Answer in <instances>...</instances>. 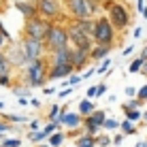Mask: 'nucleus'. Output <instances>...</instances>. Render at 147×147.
Wrapping results in <instances>:
<instances>
[{"instance_id": "6e6552de", "label": "nucleus", "mask_w": 147, "mask_h": 147, "mask_svg": "<svg viewBox=\"0 0 147 147\" xmlns=\"http://www.w3.org/2000/svg\"><path fill=\"white\" fill-rule=\"evenodd\" d=\"M66 32H68V45H73V47H79V49H92V45H94L92 36L83 34L73 22H70V19L66 22Z\"/></svg>"}, {"instance_id": "bb28decb", "label": "nucleus", "mask_w": 147, "mask_h": 147, "mask_svg": "<svg viewBox=\"0 0 147 147\" xmlns=\"http://www.w3.org/2000/svg\"><path fill=\"white\" fill-rule=\"evenodd\" d=\"M141 105H143V100H139L136 96H132V98H130L128 102H124V105H121V111H124V109H141Z\"/></svg>"}, {"instance_id": "4be33fe9", "label": "nucleus", "mask_w": 147, "mask_h": 147, "mask_svg": "<svg viewBox=\"0 0 147 147\" xmlns=\"http://www.w3.org/2000/svg\"><path fill=\"white\" fill-rule=\"evenodd\" d=\"M0 117L7 119L9 124H28V117H26V115H2V113H0Z\"/></svg>"}, {"instance_id": "72a5a7b5", "label": "nucleus", "mask_w": 147, "mask_h": 147, "mask_svg": "<svg viewBox=\"0 0 147 147\" xmlns=\"http://www.w3.org/2000/svg\"><path fill=\"white\" fill-rule=\"evenodd\" d=\"M136 98L139 100H143V102H147V85H143V88L136 92Z\"/></svg>"}, {"instance_id": "6e6d98bb", "label": "nucleus", "mask_w": 147, "mask_h": 147, "mask_svg": "<svg viewBox=\"0 0 147 147\" xmlns=\"http://www.w3.org/2000/svg\"><path fill=\"white\" fill-rule=\"evenodd\" d=\"M4 7V0H0V9H2Z\"/></svg>"}, {"instance_id": "1a4fd4ad", "label": "nucleus", "mask_w": 147, "mask_h": 147, "mask_svg": "<svg viewBox=\"0 0 147 147\" xmlns=\"http://www.w3.org/2000/svg\"><path fill=\"white\" fill-rule=\"evenodd\" d=\"M62 4H64V13H66V17L73 19V22L90 17V11H88L85 0H62ZM68 19H66V22H68Z\"/></svg>"}, {"instance_id": "49530a36", "label": "nucleus", "mask_w": 147, "mask_h": 147, "mask_svg": "<svg viewBox=\"0 0 147 147\" xmlns=\"http://www.w3.org/2000/svg\"><path fill=\"white\" fill-rule=\"evenodd\" d=\"M143 9H145V2H143V0H136V11L143 13Z\"/></svg>"}, {"instance_id": "37998d69", "label": "nucleus", "mask_w": 147, "mask_h": 147, "mask_svg": "<svg viewBox=\"0 0 147 147\" xmlns=\"http://www.w3.org/2000/svg\"><path fill=\"white\" fill-rule=\"evenodd\" d=\"M132 51H134V45H128V47H126L124 51H121V55H130Z\"/></svg>"}, {"instance_id": "bf43d9fd", "label": "nucleus", "mask_w": 147, "mask_h": 147, "mask_svg": "<svg viewBox=\"0 0 147 147\" xmlns=\"http://www.w3.org/2000/svg\"><path fill=\"white\" fill-rule=\"evenodd\" d=\"M98 2H102V0H98Z\"/></svg>"}, {"instance_id": "3c124183", "label": "nucleus", "mask_w": 147, "mask_h": 147, "mask_svg": "<svg viewBox=\"0 0 147 147\" xmlns=\"http://www.w3.org/2000/svg\"><path fill=\"white\" fill-rule=\"evenodd\" d=\"M141 58H143V60L147 58V45H145V47H143V51H141Z\"/></svg>"}, {"instance_id": "9b49d317", "label": "nucleus", "mask_w": 147, "mask_h": 147, "mask_svg": "<svg viewBox=\"0 0 147 147\" xmlns=\"http://www.w3.org/2000/svg\"><path fill=\"white\" fill-rule=\"evenodd\" d=\"M73 53H70V64H73L75 73H81L85 70V66L90 64V49H79V47H70Z\"/></svg>"}, {"instance_id": "f704fd0d", "label": "nucleus", "mask_w": 147, "mask_h": 147, "mask_svg": "<svg viewBox=\"0 0 147 147\" xmlns=\"http://www.w3.org/2000/svg\"><path fill=\"white\" fill-rule=\"evenodd\" d=\"M96 73V68H88V70H83V73H81V81H85V79H90L92 77V75Z\"/></svg>"}, {"instance_id": "393cba45", "label": "nucleus", "mask_w": 147, "mask_h": 147, "mask_svg": "<svg viewBox=\"0 0 147 147\" xmlns=\"http://www.w3.org/2000/svg\"><path fill=\"white\" fill-rule=\"evenodd\" d=\"M111 64H113V60H111L109 55H107V58H102V60H100V66L96 68V73H98V75H105V73L111 68Z\"/></svg>"}, {"instance_id": "603ef678", "label": "nucleus", "mask_w": 147, "mask_h": 147, "mask_svg": "<svg viewBox=\"0 0 147 147\" xmlns=\"http://www.w3.org/2000/svg\"><path fill=\"white\" fill-rule=\"evenodd\" d=\"M36 147H49V145L45 143V141H40V143H36Z\"/></svg>"}, {"instance_id": "4468645a", "label": "nucleus", "mask_w": 147, "mask_h": 147, "mask_svg": "<svg viewBox=\"0 0 147 147\" xmlns=\"http://www.w3.org/2000/svg\"><path fill=\"white\" fill-rule=\"evenodd\" d=\"M113 49V45H100V43H94L92 49H90V62H100L102 58H107Z\"/></svg>"}, {"instance_id": "5701e85b", "label": "nucleus", "mask_w": 147, "mask_h": 147, "mask_svg": "<svg viewBox=\"0 0 147 147\" xmlns=\"http://www.w3.org/2000/svg\"><path fill=\"white\" fill-rule=\"evenodd\" d=\"M119 128V121L117 119H111V117H105L102 126H100V130H107V132H111V130H117Z\"/></svg>"}, {"instance_id": "4d7b16f0", "label": "nucleus", "mask_w": 147, "mask_h": 147, "mask_svg": "<svg viewBox=\"0 0 147 147\" xmlns=\"http://www.w3.org/2000/svg\"><path fill=\"white\" fill-rule=\"evenodd\" d=\"M28 2H34V4H36V2H38V0H28Z\"/></svg>"}, {"instance_id": "b1692460", "label": "nucleus", "mask_w": 147, "mask_h": 147, "mask_svg": "<svg viewBox=\"0 0 147 147\" xmlns=\"http://www.w3.org/2000/svg\"><path fill=\"white\" fill-rule=\"evenodd\" d=\"M11 40H13V38H11V34L7 32V28L0 26V49H4L9 43H11Z\"/></svg>"}, {"instance_id": "ddd939ff", "label": "nucleus", "mask_w": 147, "mask_h": 147, "mask_svg": "<svg viewBox=\"0 0 147 147\" xmlns=\"http://www.w3.org/2000/svg\"><path fill=\"white\" fill-rule=\"evenodd\" d=\"M73 70V64H58V66H49L47 68V81H58V79H64L68 77Z\"/></svg>"}, {"instance_id": "13d9d810", "label": "nucleus", "mask_w": 147, "mask_h": 147, "mask_svg": "<svg viewBox=\"0 0 147 147\" xmlns=\"http://www.w3.org/2000/svg\"><path fill=\"white\" fill-rule=\"evenodd\" d=\"M0 139H4V134H2V132H0Z\"/></svg>"}, {"instance_id": "a211bd4d", "label": "nucleus", "mask_w": 147, "mask_h": 147, "mask_svg": "<svg viewBox=\"0 0 147 147\" xmlns=\"http://www.w3.org/2000/svg\"><path fill=\"white\" fill-rule=\"evenodd\" d=\"M94 109H96V107H94L92 98H83V100H79V109H77V111H79L81 115H83V117H85V115H90Z\"/></svg>"}, {"instance_id": "864d4df0", "label": "nucleus", "mask_w": 147, "mask_h": 147, "mask_svg": "<svg viewBox=\"0 0 147 147\" xmlns=\"http://www.w3.org/2000/svg\"><path fill=\"white\" fill-rule=\"evenodd\" d=\"M141 119H145V121H147V111H145V113H143V117H141Z\"/></svg>"}, {"instance_id": "5fc2aeb1", "label": "nucleus", "mask_w": 147, "mask_h": 147, "mask_svg": "<svg viewBox=\"0 0 147 147\" xmlns=\"http://www.w3.org/2000/svg\"><path fill=\"white\" fill-rule=\"evenodd\" d=\"M4 109V102H2V100H0V111H2Z\"/></svg>"}, {"instance_id": "a18cd8bd", "label": "nucleus", "mask_w": 147, "mask_h": 147, "mask_svg": "<svg viewBox=\"0 0 147 147\" xmlns=\"http://www.w3.org/2000/svg\"><path fill=\"white\" fill-rule=\"evenodd\" d=\"M43 92L47 94V96H51V94L55 92V88H49V85H43Z\"/></svg>"}, {"instance_id": "a19ab883", "label": "nucleus", "mask_w": 147, "mask_h": 147, "mask_svg": "<svg viewBox=\"0 0 147 147\" xmlns=\"http://www.w3.org/2000/svg\"><path fill=\"white\" fill-rule=\"evenodd\" d=\"M132 36H134V38H141V36H143V28H141V26H139V28H134Z\"/></svg>"}, {"instance_id": "c85d7f7f", "label": "nucleus", "mask_w": 147, "mask_h": 147, "mask_svg": "<svg viewBox=\"0 0 147 147\" xmlns=\"http://www.w3.org/2000/svg\"><path fill=\"white\" fill-rule=\"evenodd\" d=\"M2 147H22V139H0Z\"/></svg>"}, {"instance_id": "20e7f679", "label": "nucleus", "mask_w": 147, "mask_h": 147, "mask_svg": "<svg viewBox=\"0 0 147 147\" xmlns=\"http://www.w3.org/2000/svg\"><path fill=\"white\" fill-rule=\"evenodd\" d=\"M45 49L49 51H55V49L68 47V32H66V24L62 22H51L49 24V30L45 34Z\"/></svg>"}, {"instance_id": "8fccbe9b", "label": "nucleus", "mask_w": 147, "mask_h": 147, "mask_svg": "<svg viewBox=\"0 0 147 147\" xmlns=\"http://www.w3.org/2000/svg\"><path fill=\"white\" fill-rule=\"evenodd\" d=\"M134 147H147V139H145V141H139V143H136Z\"/></svg>"}, {"instance_id": "423d86ee", "label": "nucleus", "mask_w": 147, "mask_h": 147, "mask_svg": "<svg viewBox=\"0 0 147 147\" xmlns=\"http://www.w3.org/2000/svg\"><path fill=\"white\" fill-rule=\"evenodd\" d=\"M49 24L45 17L40 15H34L30 19H24V36H30V38H38V40H45V34L49 30Z\"/></svg>"}, {"instance_id": "2eb2a0df", "label": "nucleus", "mask_w": 147, "mask_h": 147, "mask_svg": "<svg viewBox=\"0 0 147 147\" xmlns=\"http://www.w3.org/2000/svg\"><path fill=\"white\" fill-rule=\"evenodd\" d=\"M13 7L24 15V19H30V17H34V15H38V13H36V4H34V2H28V0H15Z\"/></svg>"}, {"instance_id": "58836bf2", "label": "nucleus", "mask_w": 147, "mask_h": 147, "mask_svg": "<svg viewBox=\"0 0 147 147\" xmlns=\"http://www.w3.org/2000/svg\"><path fill=\"white\" fill-rule=\"evenodd\" d=\"M28 124H30V128H32V130H38L40 128V121L38 119H28Z\"/></svg>"}, {"instance_id": "c9c22d12", "label": "nucleus", "mask_w": 147, "mask_h": 147, "mask_svg": "<svg viewBox=\"0 0 147 147\" xmlns=\"http://www.w3.org/2000/svg\"><path fill=\"white\" fill-rule=\"evenodd\" d=\"M105 92H107V83H100V85H96V98H98V96H102Z\"/></svg>"}, {"instance_id": "f8f14e48", "label": "nucleus", "mask_w": 147, "mask_h": 147, "mask_svg": "<svg viewBox=\"0 0 147 147\" xmlns=\"http://www.w3.org/2000/svg\"><path fill=\"white\" fill-rule=\"evenodd\" d=\"M70 53H73L70 45H68V47H62V49H55V51H49V53H47L49 66H58V64H70Z\"/></svg>"}, {"instance_id": "473e14b6", "label": "nucleus", "mask_w": 147, "mask_h": 147, "mask_svg": "<svg viewBox=\"0 0 147 147\" xmlns=\"http://www.w3.org/2000/svg\"><path fill=\"white\" fill-rule=\"evenodd\" d=\"M0 132H2V134L11 132V124H9L7 119H0Z\"/></svg>"}, {"instance_id": "e433bc0d", "label": "nucleus", "mask_w": 147, "mask_h": 147, "mask_svg": "<svg viewBox=\"0 0 147 147\" xmlns=\"http://www.w3.org/2000/svg\"><path fill=\"white\" fill-rule=\"evenodd\" d=\"M70 94H73V88H64V90H60V92H58L60 98H66V96H70Z\"/></svg>"}, {"instance_id": "dca6fc26", "label": "nucleus", "mask_w": 147, "mask_h": 147, "mask_svg": "<svg viewBox=\"0 0 147 147\" xmlns=\"http://www.w3.org/2000/svg\"><path fill=\"white\" fill-rule=\"evenodd\" d=\"M75 145L77 147H96V136L88 134V132H81L79 136H75Z\"/></svg>"}, {"instance_id": "a878e982", "label": "nucleus", "mask_w": 147, "mask_h": 147, "mask_svg": "<svg viewBox=\"0 0 147 147\" xmlns=\"http://www.w3.org/2000/svg\"><path fill=\"white\" fill-rule=\"evenodd\" d=\"M111 145V136L105 132V134H96V147H109Z\"/></svg>"}, {"instance_id": "de8ad7c7", "label": "nucleus", "mask_w": 147, "mask_h": 147, "mask_svg": "<svg viewBox=\"0 0 147 147\" xmlns=\"http://www.w3.org/2000/svg\"><path fill=\"white\" fill-rule=\"evenodd\" d=\"M139 73H143V75H147V58L143 60V66H141V70H139Z\"/></svg>"}, {"instance_id": "ea45409f", "label": "nucleus", "mask_w": 147, "mask_h": 147, "mask_svg": "<svg viewBox=\"0 0 147 147\" xmlns=\"http://www.w3.org/2000/svg\"><path fill=\"white\" fill-rule=\"evenodd\" d=\"M85 98H96V85H92V88L88 90V94H85Z\"/></svg>"}, {"instance_id": "c03bdc74", "label": "nucleus", "mask_w": 147, "mask_h": 147, "mask_svg": "<svg viewBox=\"0 0 147 147\" xmlns=\"http://www.w3.org/2000/svg\"><path fill=\"white\" fill-rule=\"evenodd\" d=\"M28 105H32L34 109H38V107H40V100H36V98H30V100H28Z\"/></svg>"}, {"instance_id": "2f4dec72", "label": "nucleus", "mask_w": 147, "mask_h": 147, "mask_svg": "<svg viewBox=\"0 0 147 147\" xmlns=\"http://www.w3.org/2000/svg\"><path fill=\"white\" fill-rule=\"evenodd\" d=\"M0 85H2V88H11V85H13L11 73H7V75H0Z\"/></svg>"}, {"instance_id": "39448f33", "label": "nucleus", "mask_w": 147, "mask_h": 147, "mask_svg": "<svg viewBox=\"0 0 147 147\" xmlns=\"http://www.w3.org/2000/svg\"><path fill=\"white\" fill-rule=\"evenodd\" d=\"M36 13L45 17L47 22H62L66 24V13H64L62 0H38L36 2Z\"/></svg>"}, {"instance_id": "cd10ccee", "label": "nucleus", "mask_w": 147, "mask_h": 147, "mask_svg": "<svg viewBox=\"0 0 147 147\" xmlns=\"http://www.w3.org/2000/svg\"><path fill=\"white\" fill-rule=\"evenodd\" d=\"M141 66H143V58L139 55V58H134L132 62H130V66H128V73H139V70H141Z\"/></svg>"}, {"instance_id": "4c0bfd02", "label": "nucleus", "mask_w": 147, "mask_h": 147, "mask_svg": "<svg viewBox=\"0 0 147 147\" xmlns=\"http://www.w3.org/2000/svg\"><path fill=\"white\" fill-rule=\"evenodd\" d=\"M111 143H113V145H121V143H124V134H115L113 139H111Z\"/></svg>"}, {"instance_id": "f257e3e1", "label": "nucleus", "mask_w": 147, "mask_h": 147, "mask_svg": "<svg viewBox=\"0 0 147 147\" xmlns=\"http://www.w3.org/2000/svg\"><path fill=\"white\" fill-rule=\"evenodd\" d=\"M100 9L107 11V19L111 22L117 32H124L126 28L132 24V11H130L126 4L117 2V0H102L100 2Z\"/></svg>"}, {"instance_id": "c756f323", "label": "nucleus", "mask_w": 147, "mask_h": 147, "mask_svg": "<svg viewBox=\"0 0 147 147\" xmlns=\"http://www.w3.org/2000/svg\"><path fill=\"white\" fill-rule=\"evenodd\" d=\"M11 90L17 96H26V98L30 96V92H32V88H28V85H24V88H15V85H11Z\"/></svg>"}, {"instance_id": "f3484780", "label": "nucleus", "mask_w": 147, "mask_h": 147, "mask_svg": "<svg viewBox=\"0 0 147 147\" xmlns=\"http://www.w3.org/2000/svg\"><path fill=\"white\" fill-rule=\"evenodd\" d=\"M45 141H47V145H49V147H62V145H64V141H66V134L60 132V130H53V132L49 134Z\"/></svg>"}, {"instance_id": "aec40b11", "label": "nucleus", "mask_w": 147, "mask_h": 147, "mask_svg": "<svg viewBox=\"0 0 147 147\" xmlns=\"http://www.w3.org/2000/svg\"><path fill=\"white\" fill-rule=\"evenodd\" d=\"M119 128H121V132H124L126 136H130V134H136V126H134V121H130V119H124V121H119Z\"/></svg>"}, {"instance_id": "79ce46f5", "label": "nucleus", "mask_w": 147, "mask_h": 147, "mask_svg": "<svg viewBox=\"0 0 147 147\" xmlns=\"http://www.w3.org/2000/svg\"><path fill=\"white\" fill-rule=\"evenodd\" d=\"M126 96H130V98H132V96H136V90L132 88V85H128V88H126Z\"/></svg>"}, {"instance_id": "09e8293b", "label": "nucleus", "mask_w": 147, "mask_h": 147, "mask_svg": "<svg viewBox=\"0 0 147 147\" xmlns=\"http://www.w3.org/2000/svg\"><path fill=\"white\" fill-rule=\"evenodd\" d=\"M17 102L24 107V105H28V98H26V96H19V98H17Z\"/></svg>"}, {"instance_id": "9d476101", "label": "nucleus", "mask_w": 147, "mask_h": 147, "mask_svg": "<svg viewBox=\"0 0 147 147\" xmlns=\"http://www.w3.org/2000/svg\"><path fill=\"white\" fill-rule=\"evenodd\" d=\"M4 53H7V58H9V62H11V66L13 68H24L26 66V55H24V51H22V47L19 45H15L13 40L4 47Z\"/></svg>"}, {"instance_id": "0eeeda50", "label": "nucleus", "mask_w": 147, "mask_h": 147, "mask_svg": "<svg viewBox=\"0 0 147 147\" xmlns=\"http://www.w3.org/2000/svg\"><path fill=\"white\" fill-rule=\"evenodd\" d=\"M19 47H22L24 55H26V60H36V58H45L47 55V49H45V43L38 38H30V36H22V43H19Z\"/></svg>"}, {"instance_id": "f03ea898", "label": "nucleus", "mask_w": 147, "mask_h": 147, "mask_svg": "<svg viewBox=\"0 0 147 147\" xmlns=\"http://www.w3.org/2000/svg\"><path fill=\"white\" fill-rule=\"evenodd\" d=\"M47 68H49L47 55L26 62V66L22 70H24V81H26L28 88H43V85H47Z\"/></svg>"}, {"instance_id": "6ab92c4d", "label": "nucleus", "mask_w": 147, "mask_h": 147, "mask_svg": "<svg viewBox=\"0 0 147 147\" xmlns=\"http://www.w3.org/2000/svg\"><path fill=\"white\" fill-rule=\"evenodd\" d=\"M13 66H11V62H9V58H7V53H4V49H0V75H7V73H11Z\"/></svg>"}, {"instance_id": "7c9ffc66", "label": "nucleus", "mask_w": 147, "mask_h": 147, "mask_svg": "<svg viewBox=\"0 0 147 147\" xmlns=\"http://www.w3.org/2000/svg\"><path fill=\"white\" fill-rule=\"evenodd\" d=\"M58 115H60V105H51V109H49L47 119H49V121H53V119H58Z\"/></svg>"}, {"instance_id": "7ed1b4c3", "label": "nucleus", "mask_w": 147, "mask_h": 147, "mask_svg": "<svg viewBox=\"0 0 147 147\" xmlns=\"http://www.w3.org/2000/svg\"><path fill=\"white\" fill-rule=\"evenodd\" d=\"M115 38H117V30L111 26V22L105 15H96L92 26V40L100 45H115Z\"/></svg>"}, {"instance_id": "412c9836", "label": "nucleus", "mask_w": 147, "mask_h": 147, "mask_svg": "<svg viewBox=\"0 0 147 147\" xmlns=\"http://www.w3.org/2000/svg\"><path fill=\"white\" fill-rule=\"evenodd\" d=\"M124 115H126V119H130V121H141L143 111L141 109H124Z\"/></svg>"}]
</instances>
